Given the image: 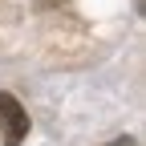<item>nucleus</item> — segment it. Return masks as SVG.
Masks as SVG:
<instances>
[{
    "instance_id": "f03ea898",
    "label": "nucleus",
    "mask_w": 146,
    "mask_h": 146,
    "mask_svg": "<svg viewBox=\"0 0 146 146\" xmlns=\"http://www.w3.org/2000/svg\"><path fill=\"white\" fill-rule=\"evenodd\" d=\"M106 146H138V138H114V142H106Z\"/></svg>"
},
{
    "instance_id": "f257e3e1",
    "label": "nucleus",
    "mask_w": 146,
    "mask_h": 146,
    "mask_svg": "<svg viewBox=\"0 0 146 146\" xmlns=\"http://www.w3.org/2000/svg\"><path fill=\"white\" fill-rule=\"evenodd\" d=\"M0 122H4V146H21L29 134V114L12 94H0Z\"/></svg>"
}]
</instances>
